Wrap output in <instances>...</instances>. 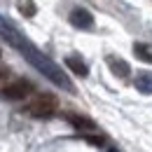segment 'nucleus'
<instances>
[{
    "mask_svg": "<svg viewBox=\"0 0 152 152\" xmlns=\"http://www.w3.org/2000/svg\"><path fill=\"white\" fill-rule=\"evenodd\" d=\"M68 21H70L75 28H82V31H91V28H94V17H91V12L84 10V7H75V10L70 12Z\"/></svg>",
    "mask_w": 152,
    "mask_h": 152,
    "instance_id": "nucleus-4",
    "label": "nucleus"
},
{
    "mask_svg": "<svg viewBox=\"0 0 152 152\" xmlns=\"http://www.w3.org/2000/svg\"><path fill=\"white\" fill-rule=\"evenodd\" d=\"M108 66H110L113 75H117V77H129L131 75V66L119 56H108Z\"/></svg>",
    "mask_w": 152,
    "mask_h": 152,
    "instance_id": "nucleus-6",
    "label": "nucleus"
},
{
    "mask_svg": "<svg viewBox=\"0 0 152 152\" xmlns=\"http://www.w3.org/2000/svg\"><path fill=\"white\" fill-rule=\"evenodd\" d=\"M56 108H58V101H56V96H52V94H40L35 96L28 105H26V113L28 115H33V117H52V115L56 113Z\"/></svg>",
    "mask_w": 152,
    "mask_h": 152,
    "instance_id": "nucleus-2",
    "label": "nucleus"
},
{
    "mask_svg": "<svg viewBox=\"0 0 152 152\" xmlns=\"http://www.w3.org/2000/svg\"><path fill=\"white\" fill-rule=\"evenodd\" d=\"M10 77V70L5 68V66H0V84H5V80Z\"/></svg>",
    "mask_w": 152,
    "mask_h": 152,
    "instance_id": "nucleus-12",
    "label": "nucleus"
},
{
    "mask_svg": "<svg viewBox=\"0 0 152 152\" xmlns=\"http://www.w3.org/2000/svg\"><path fill=\"white\" fill-rule=\"evenodd\" d=\"M110 152H115V150H110Z\"/></svg>",
    "mask_w": 152,
    "mask_h": 152,
    "instance_id": "nucleus-13",
    "label": "nucleus"
},
{
    "mask_svg": "<svg viewBox=\"0 0 152 152\" xmlns=\"http://www.w3.org/2000/svg\"><path fill=\"white\" fill-rule=\"evenodd\" d=\"M136 89L140 94H152V73L150 70H143L140 75L136 77Z\"/></svg>",
    "mask_w": 152,
    "mask_h": 152,
    "instance_id": "nucleus-8",
    "label": "nucleus"
},
{
    "mask_svg": "<svg viewBox=\"0 0 152 152\" xmlns=\"http://www.w3.org/2000/svg\"><path fill=\"white\" fill-rule=\"evenodd\" d=\"M66 66L80 77H87L89 75V66L84 63V58H80L77 54H70V56H66Z\"/></svg>",
    "mask_w": 152,
    "mask_h": 152,
    "instance_id": "nucleus-7",
    "label": "nucleus"
},
{
    "mask_svg": "<svg viewBox=\"0 0 152 152\" xmlns=\"http://www.w3.org/2000/svg\"><path fill=\"white\" fill-rule=\"evenodd\" d=\"M84 140H89L91 145H101V148L105 145V140H103L101 136H89V133H87V136H84Z\"/></svg>",
    "mask_w": 152,
    "mask_h": 152,
    "instance_id": "nucleus-11",
    "label": "nucleus"
},
{
    "mask_svg": "<svg viewBox=\"0 0 152 152\" xmlns=\"http://www.w3.org/2000/svg\"><path fill=\"white\" fill-rule=\"evenodd\" d=\"M31 91H33V84H31L28 80H17V82H12V84H5V87L0 89V96H2L5 101H23Z\"/></svg>",
    "mask_w": 152,
    "mask_h": 152,
    "instance_id": "nucleus-3",
    "label": "nucleus"
},
{
    "mask_svg": "<svg viewBox=\"0 0 152 152\" xmlns=\"http://www.w3.org/2000/svg\"><path fill=\"white\" fill-rule=\"evenodd\" d=\"M66 119L75 126L77 131H84V133L96 131V122H91L89 117H82V115H66Z\"/></svg>",
    "mask_w": 152,
    "mask_h": 152,
    "instance_id": "nucleus-5",
    "label": "nucleus"
},
{
    "mask_svg": "<svg viewBox=\"0 0 152 152\" xmlns=\"http://www.w3.org/2000/svg\"><path fill=\"white\" fill-rule=\"evenodd\" d=\"M0 35L7 40V42H10V45H12V47H14V49H17V52H19L21 56L26 58V61H28V63L38 70V73H42V75L47 77L49 82H54L56 87L66 89V91H70V94L75 91L73 82H70V80H68V75L61 70V66H56V63L47 56V54H42V52H40V49L33 45V42H31V40H26L19 31L10 23V21L2 19V17H0Z\"/></svg>",
    "mask_w": 152,
    "mask_h": 152,
    "instance_id": "nucleus-1",
    "label": "nucleus"
},
{
    "mask_svg": "<svg viewBox=\"0 0 152 152\" xmlns=\"http://www.w3.org/2000/svg\"><path fill=\"white\" fill-rule=\"evenodd\" d=\"M17 5H19V12L23 17H35V12H38V7H35L33 0H19Z\"/></svg>",
    "mask_w": 152,
    "mask_h": 152,
    "instance_id": "nucleus-10",
    "label": "nucleus"
},
{
    "mask_svg": "<svg viewBox=\"0 0 152 152\" xmlns=\"http://www.w3.org/2000/svg\"><path fill=\"white\" fill-rule=\"evenodd\" d=\"M133 54L145 61V63H152V45H145V42H136L133 45Z\"/></svg>",
    "mask_w": 152,
    "mask_h": 152,
    "instance_id": "nucleus-9",
    "label": "nucleus"
}]
</instances>
